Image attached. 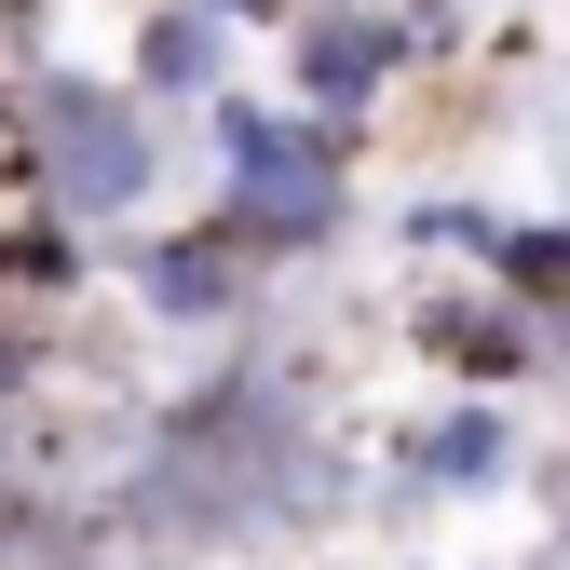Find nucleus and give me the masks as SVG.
<instances>
[{
    "mask_svg": "<svg viewBox=\"0 0 570 570\" xmlns=\"http://www.w3.org/2000/svg\"><path fill=\"white\" fill-rule=\"evenodd\" d=\"M0 190L82 218L96 245H122V232H150L164 190H177V109H150L96 55H41L14 82V122H0Z\"/></svg>",
    "mask_w": 570,
    "mask_h": 570,
    "instance_id": "obj_1",
    "label": "nucleus"
},
{
    "mask_svg": "<svg viewBox=\"0 0 570 570\" xmlns=\"http://www.w3.org/2000/svg\"><path fill=\"white\" fill-rule=\"evenodd\" d=\"M204 218H218L258 272H313L353 245V136L299 96H258L232 82L218 109H204Z\"/></svg>",
    "mask_w": 570,
    "mask_h": 570,
    "instance_id": "obj_2",
    "label": "nucleus"
},
{
    "mask_svg": "<svg viewBox=\"0 0 570 570\" xmlns=\"http://www.w3.org/2000/svg\"><path fill=\"white\" fill-rule=\"evenodd\" d=\"M258 285H272V272L204 218V204H190V218L122 232V299L150 313V326H177V340H245V326H258Z\"/></svg>",
    "mask_w": 570,
    "mask_h": 570,
    "instance_id": "obj_3",
    "label": "nucleus"
},
{
    "mask_svg": "<svg viewBox=\"0 0 570 570\" xmlns=\"http://www.w3.org/2000/svg\"><path fill=\"white\" fill-rule=\"evenodd\" d=\"M407 353H421L449 394H517V381H543V367H557L543 313H530V299H503L489 272L421 285V299H407Z\"/></svg>",
    "mask_w": 570,
    "mask_h": 570,
    "instance_id": "obj_4",
    "label": "nucleus"
},
{
    "mask_svg": "<svg viewBox=\"0 0 570 570\" xmlns=\"http://www.w3.org/2000/svg\"><path fill=\"white\" fill-rule=\"evenodd\" d=\"M381 475H394L381 503H503V489L530 475V421H517V394H435L394 435Z\"/></svg>",
    "mask_w": 570,
    "mask_h": 570,
    "instance_id": "obj_5",
    "label": "nucleus"
},
{
    "mask_svg": "<svg viewBox=\"0 0 570 570\" xmlns=\"http://www.w3.org/2000/svg\"><path fill=\"white\" fill-rule=\"evenodd\" d=\"M272 55H285V96L326 109L340 136H367V122H381V96H394V82H421V68H407V28H394V0H313V14L285 28Z\"/></svg>",
    "mask_w": 570,
    "mask_h": 570,
    "instance_id": "obj_6",
    "label": "nucleus"
},
{
    "mask_svg": "<svg viewBox=\"0 0 570 570\" xmlns=\"http://www.w3.org/2000/svg\"><path fill=\"white\" fill-rule=\"evenodd\" d=\"M245 55H258V41L218 14V0H136V14H122V82L150 96V109H177V122L218 109V96L245 82Z\"/></svg>",
    "mask_w": 570,
    "mask_h": 570,
    "instance_id": "obj_7",
    "label": "nucleus"
},
{
    "mask_svg": "<svg viewBox=\"0 0 570 570\" xmlns=\"http://www.w3.org/2000/svg\"><path fill=\"white\" fill-rule=\"evenodd\" d=\"M82 285H96V232L82 218H55V204H14V218H0V313L55 326Z\"/></svg>",
    "mask_w": 570,
    "mask_h": 570,
    "instance_id": "obj_8",
    "label": "nucleus"
},
{
    "mask_svg": "<svg viewBox=\"0 0 570 570\" xmlns=\"http://www.w3.org/2000/svg\"><path fill=\"white\" fill-rule=\"evenodd\" d=\"M503 232H517L503 204H489V190H449V177L394 204V245H407V258H462V272H489V258H503Z\"/></svg>",
    "mask_w": 570,
    "mask_h": 570,
    "instance_id": "obj_9",
    "label": "nucleus"
},
{
    "mask_svg": "<svg viewBox=\"0 0 570 570\" xmlns=\"http://www.w3.org/2000/svg\"><path fill=\"white\" fill-rule=\"evenodd\" d=\"M489 285H503V299H530L543 340H557V326H570V204H557V218H517L503 258H489Z\"/></svg>",
    "mask_w": 570,
    "mask_h": 570,
    "instance_id": "obj_10",
    "label": "nucleus"
},
{
    "mask_svg": "<svg viewBox=\"0 0 570 570\" xmlns=\"http://www.w3.org/2000/svg\"><path fill=\"white\" fill-rule=\"evenodd\" d=\"M394 28H407V68L435 82V68L475 55V0H394Z\"/></svg>",
    "mask_w": 570,
    "mask_h": 570,
    "instance_id": "obj_11",
    "label": "nucleus"
},
{
    "mask_svg": "<svg viewBox=\"0 0 570 570\" xmlns=\"http://www.w3.org/2000/svg\"><path fill=\"white\" fill-rule=\"evenodd\" d=\"M28 394H41V326H28V313H0V421H14Z\"/></svg>",
    "mask_w": 570,
    "mask_h": 570,
    "instance_id": "obj_12",
    "label": "nucleus"
},
{
    "mask_svg": "<svg viewBox=\"0 0 570 570\" xmlns=\"http://www.w3.org/2000/svg\"><path fill=\"white\" fill-rule=\"evenodd\" d=\"M218 14H232L245 41H285V28H299V14H313V0H218Z\"/></svg>",
    "mask_w": 570,
    "mask_h": 570,
    "instance_id": "obj_13",
    "label": "nucleus"
},
{
    "mask_svg": "<svg viewBox=\"0 0 570 570\" xmlns=\"http://www.w3.org/2000/svg\"><path fill=\"white\" fill-rule=\"evenodd\" d=\"M14 82H28V68H14V41H0V122H14Z\"/></svg>",
    "mask_w": 570,
    "mask_h": 570,
    "instance_id": "obj_14",
    "label": "nucleus"
},
{
    "mask_svg": "<svg viewBox=\"0 0 570 570\" xmlns=\"http://www.w3.org/2000/svg\"><path fill=\"white\" fill-rule=\"evenodd\" d=\"M475 14H489V0H475Z\"/></svg>",
    "mask_w": 570,
    "mask_h": 570,
    "instance_id": "obj_15",
    "label": "nucleus"
}]
</instances>
